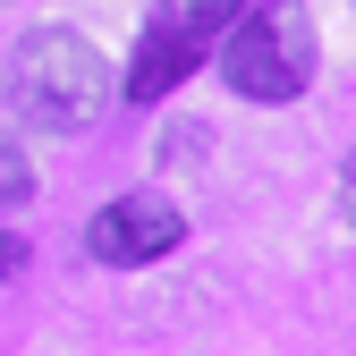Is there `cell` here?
Here are the masks:
<instances>
[{
  "mask_svg": "<svg viewBox=\"0 0 356 356\" xmlns=\"http://www.w3.org/2000/svg\"><path fill=\"white\" fill-rule=\"evenodd\" d=\"M26 195H34V161H26V145L9 136V127H0V212L26 204Z\"/></svg>",
  "mask_w": 356,
  "mask_h": 356,
  "instance_id": "8992f818",
  "label": "cell"
},
{
  "mask_svg": "<svg viewBox=\"0 0 356 356\" xmlns=\"http://www.w3.org/2000/svg\"><path fill=\"white\" fill-rule=\"evenodd\" d=\"M238 17V0H161V26L195 34V42H220V26Z\"/></svg>",
  "mask_w": 356,
  "mask_h": 356,
  "instance_id": "5b68a950",
  "label": "cell"
},
{
  "mask_svg": "<svg viewBox=\"0 0 356 356\" xmlns=\"http://www.w3.org/2000/svg\"><path fill=\"white\" fill-rule=\"evenodd\" d=\"M204 60V42L195 34H178V26H153L145 42H136V60H127V102H161L178 76H187Z\"/></svg>",
  "mask_w": 356,
  "mask_h": 356,
  "instance_id": "277c9868",
  "label": "cell"
},
{
  "mask_svg": "<svg viewBox=\"0 0 356 356\" xmlns=\"http://www.w3.org/2000/svg\"><path fill=\"white\" fill-rule=\"evenodd\" d=\"M17 272H26V238H9V229H0V289H9Z\"/></svg>",
  "mask_w": 356,
  "mask_h": 356,
  "instance_id": "52a82bcc",
  "label": "cell"
},
{
  "mask_svg": "<svg viewBox=\"0 0 356 356\" xmlns=\"http://www.w3.org/2000/svg\"><path fill=\"white\" fill-rule=\"evenodd\" d=\"M178 238H187V212H178L170 195H153V187H136V195H119V204H102L94 220H85V254L94 263H153V254H170Z\"/></svg>",
  "mask_w": 356,
  "mask_h": 356,
  "instance_id": "3957f363",
  "label": "cell"
},
{
  "mask_svg": "<svg viewBox=\"0 0 356 356\" xmlns=\"http://www.w3.org/2000/svg\"><path fill=\"white\" fill-rule=\"evenodd\" d=\"M339 204H348V220H356V153L339 161Z\"/></svg>",
  "mask_w": 356,
  "mask_h": 356,
  "instance_id": "ba28073f",
  "label": "cell"
},
{
  "mask_svg": "<svg viewBox=\"0 0 356 356\" xmlns=\"http://www.w3.org/2000/svg\"><path fill=\"white\" fill-rule=\"evenodd\" d=\"M220 34H229L220 42L229 94H246V102H297L305 94V76H314V17L305 9L272 0V9H254V17H229Z\"/></svg>",
  "mask_w": 356,
  "mask_h": 356,
  "instance_id": "7a4b0ae2",
  "label": "cell"
},
{
  "mask_svg": "<svg viewBox=\"0 0 356 356\" xmlns=\"http://www.w3.org/2000/svg\"><path fill=\"white\" fill-rule=\"evenodd\" d=\"M111 102V76H102V51L85 42L76 26H34L17 34L9 51V111L51 127V136H85Z\"/></svg>",
  "mask_w": 356,
  "mask_h": 356,
  "instance_id": "6da1fadb",
  "label": "cell"
}]
</instances>
